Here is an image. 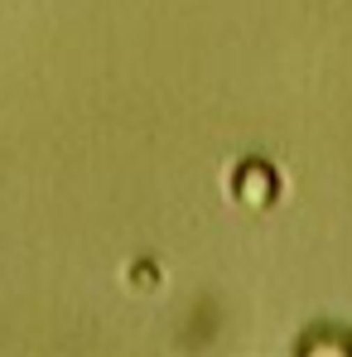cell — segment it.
Returning <instances> with one entry per match:
<instances>
[{"label":"cell","mask_w":352,"mask_h":357,"mask_svg":"<svg viewBox=\"0 0 352 357\" xmlns=\"http://www.w3.org/2000/svg\"><path fill=\"white\" fill-rule=\"evenodd\" d=\"M232 198L241 208H251V213H266V208L280 198V174H275V165H266V160H241L232 169Z\"/></svg>","instance_id":"cell-1"},{"label":"cell","mask_w":352,"mask_h":357,"mask_svg":"<svg viewBox=\"0 0 352 357\" xmlns=\"http://www.w3.org/2000/svg\"><path fill=\"white\" fill-rule=\"evenodd\" d=\"M299 353L309 357H348L352 353V333H343V328H314V333H304L299 338Z\"/></svg>","instance_id":"cell-2"},{"label":"cell","mask_w":352,"mask_h":357,"mask_svg":"<svg viewBox=\"0 0 352 357\" xmlns=\"http://www.w3.org/2000/svg\"><path fill=\"white\" fill-rule=\"evenodd\" d=\"M155 285H160L155 261H135V266H130V290H155Z\"/></svg>","instance_id":"cell-3"}]
</instances>
